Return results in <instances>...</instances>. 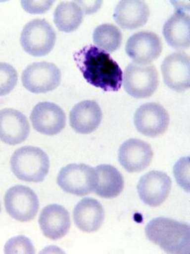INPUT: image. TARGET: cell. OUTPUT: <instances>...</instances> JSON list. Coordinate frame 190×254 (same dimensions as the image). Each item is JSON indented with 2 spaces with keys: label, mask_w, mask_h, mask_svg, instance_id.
I'll return each instance as SVG.
<instances>
[{
  "label": "cell",
  "mask_w": 190,
  "mask_h": 254,
  "mask_svg": "<svg viewBox=\"0 0 190 254\" xmlns=\"http://www.w3.org/2000/svg\"><path fill=\"white\" fill-rule=\"evenodd\" d=\"M83 77L93 87L105 92H118L123 84V71L109 54L95 45H88L74 55Z\"/></svg>",
  "instance_id": "6da1fadb"
},
{
  "label": "cell",
  "mask_w": 190,
  "mask_h": 254,
  "mask_svg": "<svg viewBox=\"0 0 190 254\" xmlns=\"http://www.w3.org/2000/svg\"><path fill=\"white\" fill-rule=\"evenodd\" d=\"M147 239L167 254H190V227L186 223L159 217L147 224Z\"/></svg>",
  "instance_id": "7a4b0ae2"
},
{
  "label": "cell",
  "mask_w": 190,
  "mask_h": 254,
  "mask_svg": "<svg viewBox=\"0 0 190 254\" xmlns=\"http://www.w3.org/2000/svg\"><path fill=\"white\" fill-rule=\"evenodd\" d=\"M10 168L20 181L38 183L48 176L50 161L48 155L39 147L25 146L13 153Z\"/></svg>",
  "instance_id": "3957f363"
},
{
  "label": "cell",
  "mask_w": 190,
  "mask_h": 254,
  "mask_svg": "<svg viewBox=\"0 0 190 254\" xmlns=\"http://www.w3.org/2000/svg\"><path fill=\"white\" fill-rule=\"evenodd\" d=\"M97 182L96 171L86 164L66 165L61 169L57 178V183L62 190L78 196L94 192Z\"/></svg>",
  "instance_id": "277c9868"
},
{
  "label": "cell",
  "mask_w": 190,
  "mask_h": 254,
  "mask_svg": "<svg viewBox=\"0 0 190 254\" xmlns=\"http://www.w3.org/2000/svg\"><path fill=\"white\" fill-rule=\"evenodd\" d=\"M56 32L44 19L32 20L24 26L20 44L24 51L35 57L48 55L56 44Z\"/></svg>",
  "instance_id": "5b68a950"
},
{
  "label": "cell",
  "mask_w": 190,
  "mask_h": 254,
  "mask_svg": "<svg viewBox=\"0 0 190 254\" xmlns=\"http://www.w3.org/2000/svg\"><path fill=\"white\" fill-rule=\"evenodd\" d=\"M123 83L126 93L133 98H150L158 87V71L153 64L130 63L123 74Z\"/></svg>",
  "instance_id": "8992f818"
},
{
  "label": "cell",
  "mask_w": 190,
  "mask_h": 254,
  "mask_svg": "<svg viewBox=\"0 0 190 254\" xmlns=\"http://www.w3.org/2000/svg\"><path fill=\"white\" fill-rule=\"evenodd\" d=\"M62 73L56 64L36 62L24 69L21 80L24 87L36 94L52 92L60 85Z\"/></svg>",
  "instance_id": "52a82bcc"
},
{
  "label": "cell",
  "mask_w": 190,
  "mask_h": 254,
  "mask_svg": "<svg viewBox=\"0 0 190 254\" xmlns=\"http://www.w3.org/2000/svg\"><path fill=\"white\" fill-rule=\"evenodd\" d=\"M39 205L37 194L26 186L12 187L4 195V206L7 213L20 222L34 220L39 210Z\"/></svg>",
  "instance_id": "ba28073f"
},
{
  "label": "cell",
  "mask_w": 190,
  "mask_h": 254,
  "mask_svg": "<svg viewBox=\"0 0 190 254\" xmlns=\"http://www.w3.org/2000/svg\"><path fill=\"white\" fill-rule=\"evenodd\" d=\"M125 51L134 63L139 65H148L161 55V38L150 31L136 32L127 41Z\"/></svg>",
  "instance_id": "9c48e42d"
},
{
  "label": "cell",
  "mask_w": 190,
  "mask_h": 254,
  "mask_svg": "<svg viewBox=\"0 0 190 254\" xmlns=\"http://www.w3.org/2000/svg\"><path fill=\"white\" fill-rule=\"evenodd\" d=\"M134 122L139 132L149 137H157L167 131L170 116L161 104L147 103L136 110Z\"/></svg>",
  "instance_id": "30bf717a"
},
{
  "label": "cell",
  "mask_w": 190,
  "mask_h": 254,
  "mask_svg": "<svg viewBox=\"0 0 190 254\" xmlns=\"http://www.w3.org/2000/svg\"><path fill=\"white\" fill-rule=\"evenodd\" d=\"M172 188V180L162 171H151L144 174L137 186L140 198L150 207H157L166 201Z\"/></svg>",
  "instance_id": "8fae6325"
},
{
  "label": "cell",
  "mask_w": 190,
  "mask_h": 254,
  "mask_svg": "<svg viewBox=\"0 0 190 254\" xmlns=\"http://www.w3.org/2000/svg\"><path fill=\"white\" fill-rule=\"evenodd\" d=\"M31 122L35 130L47 136H55L66 126V115L58 104L38 103L32 110Z\"/></svg>",
  "instance_id": "7c38bea8"
},
{
  "label": "cell",
  "mask_w": 190,
  "mask_h": 254,
  "mask_svg": "<svg viewBox=\"0 0 190 254\" xmlns=\"http://www.w3.org/2000/svg\"><path fill=\"white\" fill-rule=\"evenodd\" d=\"M161 73L167 87L183 93L190 87V56L185 52H175L165 58L161 64Z\"/></svg>",
  "instance_id": "4fadbf2b"
},
{
  "label": "cell",
  "mask_w": 190,
  "mask_h": 254,
  "mask_svg": "<svg viewBox=\"0 0 190 254\" xmlns=\"http://www.w3.org/2000/svg\"><path fill=\"white\" fill-rule=\"evenodd\" d=\"M152 148L141 139L127 140L119 147L118 161L125 171L130 173L145 170L152 161Z\"/></svg>",
  "instance_id": "5bb4252c"
},
{
  "label": "cell",
  "mask_w": 190,
  "mask_h": 254,
  "mask_svg": "<svg viewBox=\"0 0 190 254\" xmlns=\"http://www.w3.org/2000/svg\"><path fill=\"white\" fill-rule=\"evenodd\" d=\"M29 122L19 110H0V141L8 145H18L25 142L30 134Z\"/></svg>",
  "instance_id": "9a60e30c"
},
{
  "label": "cell",
  "mask_w": 190,
  "mask_h": 254,
  "mask_svg": "<svg viewBox=\"0 0 190 254\" xmlns=\"http://www.w3.org/2000/svg\"><path fill=\"white\" fill-rule=\"evenodd\" d=\"M38 222L44 236L53 241L65 237L71 226L69 211L59 204L46 206L41 212Z\"/></svg>",
  "instance_id": "2e32d148"
},
{
  "label": "cell",
  "mask_w": 190,
  "mask_h": 254,
  "mask_svg": "<svg viewBox=\"0 0 190 254\" xmlns=\"http://www.w3.org/2000/svg\"><path fill=\"white\" fill-rule=\"evenodd\" d=\"M102 120V111L97 102L85 100L73 107L69 114V123L79 134H90L97 129Z\"/></svg>",
  "instance_id": "e0dca14e"
},
{
  "label": "cell",
  "mask_w": 190,
  "mask_h": 254,
  "mask_svg": "<svg viewBox=\"0 0 190 254\" xmlns=\"http://www.w3.org/2000/svg\"><path fill=\"white\" fill-rule=\"evenodd\" d=\"M149 17V7L145 2L140 0L120 1L113 13L116 23L124 29H137L145 25Z\"/></svg>",
  "instance_id": "ac0fdd59"
},
{
  "label": "cell",
  "mask_w": 190,
  "mask_h": 254,
  "mask_svg": "<svg viewBox=\"0 0 190 254\" xmlns=\"http://www.w3.org/2000/svg\"><path fill=\"white\" fill-rule=\"evenodd\" d=\"M73 218L78 229L92 233L101 228L105 219V211L97 200L86 197L75 206Z\"/></svg>",
  "instance_id": "d6986e66"
},
{
  "label": "cell",
  "mask_w": 190,
  "mask_h": 254,
  "mask_svg": "<svg viewBox=\"0 0 190 254\" xmlns=\"http://www.w3.org/2000/svg\"><path fill=\"white\" fill-rule=\"evenodd\" d=\"M162 33L169 46L185 50L190 46V16L184 10L177 9L165 22Z\"/></svg>",
  "instance_id": "ffe728a7"
},
{
  "label": "cell",
  "mask_w": 190,
  "mask_h": 254,
  "mask_svg": "<svg viewBox=\"0 0 190 254\" xmlns=\"http://www.w3.org/2000/svg\"><path fill=\"white\" fill-rule=\"evenodd\" d=\"M97 187L95 192L103 198H114L119 196L124 190V177L117 168L110 165H98Z\"/></svg>",
  "instance_id": "44dd1931"
},
{
  "label": "cell",
  "mask_w": 190,
  "mask_h": 254,
  "mask_svg": "<svg viewBox=\"0 0 190 254\" xmlns=\"http://www.w3.org/2000/svg\"><path fill=\"white\" fill-rule=\"evenodd\" d=\"M83 15V10L76 1H63L55 9L53 21L60 32H73L81 26Z\"/></svg>",
  "instance_id": "7402d4cb"
},
{
  "label": "cell",
  "mask_w": 190,
  "mask_h": 254,
  "mask_svg": "<svg viewBox=\"0 0 190 254\" xmlns=\"http://www.w3.org/2000/svg\"><path fill=\"white\" fill-rule=\"evenodd\" d=\"M123 35L118 26L113 24H102L98 26L93 32V43L98 49L105 52H115L120 49Z\"/></svg>",
  "instance_id": "603a6c76"
},
{
  "label": "cell",
  "mask_w": 190,
  "mask_h": 254,
  "mask_svg": "<svg viewBox=\"0 0 190 254\" xmlns=\"http://www.w3.org/2000/svg\"><path fill=\"white\" fill-rule=\"evenodd\" d=\"M18 81V73L15 67L0 62V97L11 93Z\"/></svg>",
  "instance_id": "cb8c5ba5"
},
{
  "label": "cell",
  "mask_w": 190,
  "mask_h": 254,
  "mask_svg": "<svg viewBox=\"0 0 190 254\" xmlns=\"http://www.w3.org/2000/svg\"><path fill=\"white\" fill-rule=\"evenodd\" d=\"M5 254H34V246L32 241L24 236L12 237L4 246Z\"/></svg>",
  "instance_id": "d4e9b609"
},
{
  "label": "cell",
  "mask_w": 190,
  "mask_h": 254,
  "mask_svg": "<svg viewBox=\"0 0 190 254\" xmlns=\"http://www.w3.org/2000/svg\"><path fill=\"white\" fill-rule=\"evenodd\" d=\"M190 168L189 157L181 158L179 161H177L173 168V174L176 181L187 192H190Z\"/></svg>",
  "instance_id": "484cf974"
},
{
  "label": "cell",
  "mask_w": 190,
  "mask_h": 254,
  "mask_svg": "<svg viewBox=\"0 0 190 254\" xmlns=\"http://www.w3.org/2000/svg\"><path fill=\"white\" fill-rule=\"evenodd\" d=\"M21 6L30 14H44L51 9L52 1H21Z\"/></svg>",
  "instance_id": "4316f807"
},
{
  "label": "cell",
  "mask_w": 190,
  "mask_h": 254,
  "mask_svg": "<svg viewBox=\"0 0 190 254\" xmlns=\"http://www.w3.org/2000/svg\"><path fill=\"white\" fill-rule=\"evenodd\" d=\"M83 10L84 15H89L97 11L101 4V1H76Z\"/></svg>",
  "instance_id": "83f0119b"
},
{
  "label": "cell",
  "mask_w": 190,
  "mask_h": 254,
  "mask_svg": "<svg viewBox=\"0 0 190 254\" xmlns=\"http://www.w3.org/2000/svg\"><path fill=\"white\" fill-rule=\"evenodd\" d=\"M0 213H1V203H0Z\"/></svg>",
  "instance_id": "f1b7e54d"
}]
</instances>
